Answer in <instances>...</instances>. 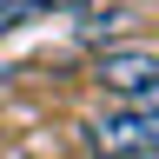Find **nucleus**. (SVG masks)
<instances>
[{
	"instance_id": "1",
	"label": "nucleus",
	"mask_w": 159,
	"mask_h": 159,
	"mask_svg": "<svg viewBox=\"0 0 159 159\" xmlns=\"http://www.w3.org/2000/svg\"><path fill=\"white\" fill-rule=\"evenodd\" d=\"M93 80L106 93H119V99H146L159 86V53H146V47H113V53H99Z\"/></svg>"
},
{
	"instance_id": "2",
	"label": "nucleus",
	"mask_w": 159,
	"mask_h": 159,
	"mask_svg": "<svg viewBox=\"0 0 159 159\" xmlns=\"http://www.w3.org/2000/svg\"><path fill=\"white\" fill-rule=\"evenodd\" d=\"M86 146L106 152V159H139V152H146V113H139V106H119L106 119H93V126H86Z\"/></svg>"
},
{
	"instance_id": "3",
	"label": "nucleus",
	"mask_w": 159,
	"mask_h": 159,
	"mask_svg": "<svg viewBox=\"0 0 159 159\" xmlns=\"http://www.w3.org/2000/svg\"><path fill=\"white\" fill-rule=\"evenodd\" d=\"M27 13H40L33 0H0V33H13V27H20Z\"/></svg>"
}]
</instances>
